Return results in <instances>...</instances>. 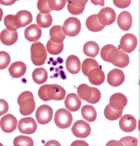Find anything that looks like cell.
I'll use <instances>...</instances> for the list:
<instances>
[{
    "instance_id": "cell-35",
    "label": "cell",
    "mask_w": 140,
    "mask_h": 146,
    "mask_svg": "<svg viewBox=\"0 0 140 146\" xmlns=\"http://www.w3.org/2000/svg\"><path fill=\"white\" fill-rule=\"evenodd\" d=\"M49 6L52 10L59 11L65 7L66 0H48Z\"/></svg>"
},
{
    "instance_id": "cell-40",
    "label": "cell",
    "mask_w": 140,
    "mask_h": 146,
    "mask_svg": "<svg viewBox=\"0 0 140 146\" xmlns=\"http://www.w3.org/2000/svg\"><path fill=\"white\" fill-rule=\"evenodd\" d=\"M120 141L123 146H135L138 145V139L134 137L131 136L124 137L121 139Z\"/></svg>"
},
{
    "instance_id": "cell-38",
    "label": "cell",
    "mask_w": 140,
    "mask_h": 146,
    "mask_svg": "<svg viewBox=\"0 0 140 146\" xmlns=\"http://www.w3.org/2000/svg\"><path fill=\"white\" fill-rule=\"evenodd\" d=\"M37 7L38 9L41 13H48L53 11L49 6L48 0H38Z\"/></svg>"
},
{
    "instance_id": "cell-10",
    "label": "cell",
    "mask_w": 140,
    "mask_h": 146,
    "mask_svg": "<svg viewBox=\"0 0 140 146\" xmlns=\"http://www.w3.org/2000/svg\"><path fill=\"white\" fill-rule=\"evenodd\" d=\"M137 38L134 35L127 33L121 38L120 46L123 51L130 53L134 50L137 47Z\"/></svg>"
},
{
    "instance_id": "cell-24",
    "label": "cell",
    "mask_w": 140,
    "mask_h": 146,
    "mask_svg": "<svg viewBox=\"0 0 140 146\" xmlns=\"http://www.w3.org/2000/svg\"><path fill=\"white\" fill-rule=\"evenodd\" d=\"M50 39L55 43H60L65 39L66 35L64 33L62 27L59 25L53 26L50 31Z\"/></svg>"
},
{
    "instance_id": "cell-43",
    "label": "cell",
    "mask_w": 140,
    "mask_h": 146,
    "mask_svg": "<svg viewBox=\"0 0 140 146\" xmlns=\"http://www.w3.org/2000/svg\"><path fill=\"white\" fill-rule=\"evenodd\" d=\"M9 110L8 103L5 100L0 99V116L6 113Z\"/></svg>"
},
{
    "instance_id": "cell-44",
    "label": "cell",
    "mask_w": 140,
    "mask_h": 146,
    "mask_svg": "<svg viewBox=\"0 0 140 146\" xmlns=\"http://www.w3.org/2000/svg\"><path fill=\"white\" fill-rule=\"evenodd\" d=\"M89 0H69V2L73 6L78 7L82 8L85 7V5Z\"/></svg>"
},
{
    "instance_id": "cell-31",
    "label": "cell",
    "mask_w": 140,
    "mask_h": 146,
    "mask_svg": "<svg viewBox=\"0 0 140 146\" xmlns=\"http://www.w3.org/2000/svg\"><path fill=\"white\" fill-rule=\"evenodd\" d=\"M46 49L48 52L53 55H57L61 53L64 49L63 42L60 43H55L50 39L47 42Z\"/></svg>"
},
{
    "instance_id": "cell-45",
    "label": "cell",
    "mask_w": 140,
    "mask_h": 146,
    "mask_svg": "<svg viewBox=\"0 0 140 146\" xmlns=\"http://www.w3.org/2000/svg\"><path fill=\"white\" fill-rule=\"evenodd\" d=\"M17 0H0V4L4 6H10L14 4Z\"/></svg>"
},
{
    "instance_id": "cell-22",
    "label": "cell",
    "mask_w": 140,
    "mask_h": 146,
    "mask_svg": "<svg viewBox=\"0 0 140 146\" xmlns=\"http://www.w3.org/2000/svg\"><path fill=\"white\" fill-rule=\"evenodd\" d=\"M27 69L26 64L22 61H16L11 64L9 68L10 75L15 78H19L25 74Z\"/></svg>"
},
{
    "instance_id": "cell-8",
    "label": "cell",
    "mask_w": 140,
    "mask_h": 146,
    "mask_svg": "<svg viewBox=\"0 0 140 146\" xmlns=\"http://www.w3.org/2000/svg\"><path fill=\"white\" fill-rule=\"evenodd\" d=\"M71 131L76 137L85 138L90 135L91 132V128L87 122L84 120H79L74 123Z\"/></svg>"
},
{
    "instance_id": "cell-13",
    "label": "cell",
    "mask_w": 140,
    "mask_h": 146,
    "mask_svg": "<svg viewBox=\"0 0 140 146\" xmlns=\"http://www.w3.org/2000/svg\"><path fill=\"white\" fill-rule=\"evenodd\" d=\"M33 16L30 11L26 10L18 11L14 15V22L18 29L24 27L31 24L33 21Z\"/></svg>"
},
{
    "instance_id": "cell-15",
    "label": "cell",
    "mask_w": 140,
    "mask_h": 146,
    "mask_svg": "<svg viewBox=\"0 0 140 146\" xmlns=\"http://www.w3.org/2000/svg\"><path fill=\"white\" fill-rule=\"evenodd\" d=\"M119 125L120 128L123 131L129 133L135 129L137 121L135 117L132 115L126 114L121 118Z\"/></svg>"
},
{
    "instance_id": "cell-23",
    "label": "cell",
    "mask_w": 140,
    "mask_h": 146,
    "mask_svg": "<svg viewBox=\"0 0 140 146\" xmlns=\"http://www.w3.org/2000/svg\"><path fill=\"white\" fill-rule=\"evenodd\" d=\"M66 66L67 70L70 74H75L80 71L81 64L78 56L71 55L68 57L66 60Z\"/></svg>"
},
{
    "instance_id": "cell-9",
    "label": "cell",
    "mask_w": 140,
    "mask_h": 146,
    "mask_svg": "<svg viewBox=\"0 0 140 146\" xmlns=\"http://www.w3.org/2000/svg\"><path fill=\"white\" fill-rule=\"evenodd\" d=\"M100 23L105 26L112 24L116 21V14L114 9L106 7L102 9L97 14Z\"/></svg>"
},
{
    "instance_id": "cell-51",
    "label": "cell",
    "mask_w": 140,
    "mask_h": 146,
    "mask_svg": "<svg viewBox=\"0 0 140 146\" xmlns=\"http://www.w3.org/2000/svg\"></svg>"
},
{
    "instance_id": "cell-12",
    "label": "cell",
    "mask_w": 140,
    "mask_h": 146,
    "mask_svg": "<svg viewBox=\"0 0 140 146\" xmlns=\"http://www.w3.org/2000/svg\"><path fill=\"white\" fill-rule=\"evenodd\" d=\"M18 120L13 115L7 114L3 117L0 121V126L3 132H12L17 127Z\"/></svg>"
},
{
    "instance_id": "cell-47",
    "label": "cell",
    "mask_w": 140,
    "mask_h": 146,
    "mask_svg": "<svg viewBox=\"0 0 140 146\" xmlns=\"http://www.w3.org/2000/svg\"><path fill=\"white\" fill-rule=\"evenodd\" d=\"M106 146H123V145L120 141L111 140L109 141Z\"/></svg>"
},
{
    "instance_id": "cell-39",
    "label": "cell",
    "mask_w": 140,
    "mask_h": 146,
    "mask_svg": "<svg viewBox=\"0 0 140 146\" xmlns=\"http://www.w3.org/2000/svg\"><path fill=\"white\" fill-rule=\"evenodd\" d=\"M91 88L92 91V97L88 102L91 104H96L101 99V93L100 90L97 88L91 87Z\"/></svg>"
},
{
    "instance_id": "cell-21",
    "label": "cell",
    "mask_w": 140,
    "mask_h": 146,
    "mask_svg": "<svg viewBox=\"0 0 140 146\" xmlns=\"http://www.w3.org/2000/svg\"><path fill=\"white\" fill-rule=\"evenodd\" d=\"M18 35L17 31H11L7 29L2 31L0 33V40L6 46L13 45L18 40Z\"/></svg>"
},
{
    "instance_id": "cell-5",
    "label": "cell",
    "mask_w": 140,
    "mask_h": 146,
    "mask_svg": "<svg viewBox=\"0 0 140 146\" xmlns=\"http://www.w3.org/2000/svg\"><path fill=\"white\" fill-rule=\"evenodd\" d=\"M73 121V116L71 113L65 109H59L55 113V123L60 129H65L69 128Z\"/></svg>"
},
{
    "instance_id": "cell-6",
    "label": "cell",
    "mask_w": 140,
    "mask_h": 146,
    "mask_svg": "<svg viewBox=\"0 0 140 146\" xmlns=\"http://www.w3.org/2000/svg\"><path fill=\"white\" fill-rule=\"evenodd\" d=\"M81 29L80 21L76 17H70L66 19L62 27L63 32L68 36L74 37L80 33Z\"/></svg>"
},
{
    "instance_id": "cell-3",
    "label": "cell",
    "mask_w": 140,
    "mask_h": 146,
    "mask_svg": "<svg viewBox=\"0 0 140 146\" xmlns=\"http://www.w3.org/2000/svg\"><path fill=\"white\" fill-rule=\"evenodd\" d=\"M18 104L20 106V111L23 116H28L32 114L35 108V103L34 95L31 92L25 91L18 96Z\"/></svg>"
},
{
    "instance_id": "cell-30",
    "label": "cell",
    "mask_w": 140,
    "mask_h": 146,
    "mask_svg": "<svg viewBox=\"0 0 140 146\" xmlns=\"http://www.w3.org/2000/svg\"><path fill=\"white\" fill-rule=\"evenodd\" d=\"M77 93L81 99L88 102L92 97L91 87L85 84H82L77 88Z\"/></svg>"
},
{
    "instance_id": "cell-29",
    "label": "cell",
    "mask_w": 140,
    "mask_h": 146,
    "mask_svg": "<svg viewBox=\"0 0 140 146\" xmlns=\"http://www.w3.org/2000/svg\"><path fill=\"white\" fill-rule=\"evenodd\" d=\"M36 21L37 24L40 27L47 28L52 25L53 19L51 14L39 13L37 15Z\"/></svg>"
},
{
    "instance_id": "cell-16",
    "label": "cell",
    "mask_w": 140,
    "mask_h": 146,
    "mask_svg": "<svg viewBox=\"0 0 140 146\" xmlns=\"http://www.w3.org/2000/svg\"><path fill=\"white\" fill-rule=\"evenodd\" d=\"M128 103V100L124 94L120 93L113 94L110 98L109 104L116 110H123Z\"/></svg>"
},
{
    "instance_id": "cell-14",
    "label": "cell",
    "mask_w": 140,
    "mask_h": 146,
    "mask_svg": "<svg viewBox=\"0 0 140 146\" xmlns=\"http://www.w3.org/2000/svg\"><path fill=\"white\" fill-rule=\"evenodd\" d=\"M125 80V77L124 72L119 69H113L107 75V82L113 87H117L122 85Z\"/></svg>"
},
{
    "instance_id": "cell-34",
    "label": "cell",
    "mask_w": 140,
    "mask_h": 146,
    "mask_svg": "<svg viewBox=\"0 0 140 146\" xmlns=\"http://www.w3.org/2000/svg\"><path fill=\"white\" fill-rule=\"evenodd\" d=\"M14 146H31L34 145V141L31 137L24 135L18 136L13 140Z\"/></svg>"
},
{
    "instance_id": "cell-42",
    "label": "cell",
    "mask_w": 140,
    "mask_h": 146,
    "mask_svg": "<svg viewBox=\"0 0 140 146\" xmlns=\"http://www.w3.org/2000/svg\"><path fill=\"white\" fill-rule=\"evenodd\" d=\"M113 3L118 8L124 9L129 6L131 0H113Z\"/></svg>"
},
{
    "instance_id": "cell-2",
    "label": "cell",
    "mask_w": 140,
    "mask_h": 146,
    "mask_svg": "<svg viewBox=\"0 0 140 146\" xmlns=\"http://www.w3.org/2000/svg\"><path fill=\"white\" fill-rule=\"evenodd\" d=\"M66 92L64 88L58 84H46L39 88L38 94L41 100L44 102L54 100L60 101L65 97Z\"/></svg>"
},
{
    "instance_id": "cell-26",
    "label": "cell",
    "mask_w": 140,
    "mask_h": 146,
    "mask_svg": "<svg viewBox=\"0 0 140 146\" xmlns=\"http://www.w3.org/2000/svg\"><path fill=\"white\" fill-rule=\"evenodd\" d=\"M83 51L86 56L94 58L99 54L100 47L96 42L88 41L84 44Z\"/></svg>"
},
{
    "instance_id": "cell-27",
    "label": "cell",
    "mask_w": 140,
    "mask_h": 146,
    "mask_svg": "<svg viewBox=\"0 0 140 146\" xmlns=\"http://www.w3.org/2000/svg\"><path fill=\"white\" fill-rule=\"evenodd\" d=\"M34 81L36 83L41 84L46 82L48 78V73L43 68H38L35 69L32 74Z\"/></svg>"
},
{
    "instance_id": "cell-4",
    "label": "cell",
    "mask_w": 140,
    "mask_h": 146,
    "mask_svg": "<svg viewBox=\"0 0 140 146\" xmlns=\"http://www.w3.org/2000/svg\"><path fill=\"white\" fill-rule=\"evenodd\" d=\"M31 59L34 65L36 66L43 65L47 59V54L46 48L41 42L33 43L31 47Z\"/></svg>"
},
{
    "instance_id": "cell-46",
    "label": "cell",
    "mask_w": 140,
    "mask_h": 146,
    "mask_svg": "<svg viewBox=\"0 0 140 146\" xmlns=\"http://www.w3.org/2000/svg\"><path fill=\"white\" fill-rule=\"evenodd\" d=\"M71 146H89V145L85 141L77 140L73 142Z\"/></svg>"
},
{
    "instance_id": "cell-33",
    "label": "cell",
    "mask_w": 140,
    "mask_h": 146,
    "mask_svg": "<svg viewBox=\"0 0 140 146\" xmlns=\"http://www.w3.org/2000/svg\"><path fill=\"white\" fill-rule=\"evenodd\" d=\"M100 67L96 60L92 58H87L83 61L82 65V71L83 74L87 77L89 72L92 69Z\"/></svg>"
},
{
    "instance_id": "cell-25",
    "label": "cell",
    "mask_w": 140,
    "mask_h": 146,
    "mask_svg": "<svg viewBox=\"0 0 140 146\" xmlns=\"http://www.w3.org/2000/svg\"><path fill=\"white\" fill-rule=\"evenodd\" d=\"M86 25L87 28L90 31L97 32L101 31L105 26L100 23L97 18V14L91 15L87 19Z\"/></svg>"
},
{
    "instance_id": "cell-32",
    "label": "cell",
    "mask_w": 140,
    "mask_h": 146,
    "mask_svg": "<svg viewBox=\"0 0 140 146\" xmlns=\"http://www.w3.org/2000/svg\"><path fill=\"white\" fill-rule=\"evenodd\" d=\"M123 110H116L113 109L109 104L105 107L104 113L105 117L110 121H115L122 116Z\"/></svg>"
},
{
    "instance_id": "cell-36",
    "label": "cell",
    "mask_w": 140,
    "mask_h": 146,
    "mask_svg": "<svg viewBox=\"0 0 140 146\" xmlns=\"http://www.w3.org/2000/svg\"><path fill=\"white\" fill-rule=\"evenodd\" d=\"M11 57L6 52L0 51V70L7 68L11 62Z\"/></svg>"
},
{
    "instance_id": "cell-28",
    "label": "cell",
    "mask_w": 140,
    "mask_h": 146,
    "mask_svg": "<svg viewBox=\"0 0 140 146\" xmlns=\"http://www.w3.org/2000/svg\"><path fill=\"white\" fill-rule=\"evenodd\" d=\"M81 113L83 118L89 122H92L96 119L97 113L94 107L92 106L85 105L81 109Z\"/></svg>"
},
{
    "instance_id": "cell-37",
    "label": "cell",
    "mask_w": 140,
    "mask_h": 146,
    "mask_svg": "<svg viewBox=\"0 0 140 146\" xmlns=\"http://www.w3.org/2000/svg\"><path fill=\"white\" fill-rule=\"evenodd\" d=\"M14 15L9 14L7 15L4 19V23L6 29L11 31H16L18 29L14 23Z\"/></svg>"
},
{
    "instance_id": "cell-11",
    "label": "cell",
    "mask_w": 140,
    "mask_h": 146,
    "mask_svg": "<svg viewBox=\"0 0 140 146\" xmlns=\"http://www.w3.org/2000/svg\"><path fill=\"white\" fill-rule=\"evenodd\" d=\"M37 128L36 122L33 118L29 117L22 118L19 121L18 129L22 133L32 134L35 132Z\"/></svg>"
},
{
    "instance_id": "cell-17",
    "label": "cell",
    "mask_w": 140,
    "mask_h": 146,
    "mask_svg": "<svg viewBox=\"0 0 140 146\" xmlns=\"http://www.w3.org/2000/svg\"><path fill=\"white\" fill-rule=\"evenodd\" d=\"M64 103L66 108L72 112L78 110L82 106V101L76 94L74 93L68 94Z\"/></svg>"
},
{
    "instance_id": "cell-19",
    "label": "cell",
    "mask_w": 140,
    "mask_h": 146,
    "mask_svg": "<svg viewBox=\"0 0 140 146\" xmlns=\"http://www.w3.org/2000/svg\"><path fill=\"white\" fill-rule=\"evenodd\" d=\"M42 35V31L39 26L35 24H32L26 28L24 31L26 39L30 42L38 40Z\"/></svg>"
},
{
    "instance_id": "cell-1",
    "label": "cell",
    "mask_w": 140,
    "mask_h": 146,
    "mask_svg": "<svg viewBox=\"0 0 140 146\" xmlns=\"http://www.w3.org/2000/svg\"><path fill=\"white\" fill-rule=\"evenodd\" d=\"M101 56L106 62L120 68L126 67L130 62L129 57L127 54L112 44H107L102 48Z\"/></svg>"
},
{
    "instance_id": "cell-18",
    "label": "cell",
    "mask_w": 140,
    "mask_h": 146,
    "mask_svg": "<svg viewBox=\"0 0 140 146\" xmlns=\"http://www.w3.org/2000/svg\"><path fill=\"white\" fill-rule=\"evenodd\" d=\"M87 77L91 83L96 86L101 85L105 80V73L100 67L92 69L89 72Z\"/></svg>"
},
{
    "instance_id": "cell-49",
    "label": "cell",
    "mask_w": 140,
    "mask_h": 146,
    "mask_svg": "<svg viewBox=\"0 0 140 146\" xmlns=\"http://www.w3.org/2000/svg\"><path fill=\"white\" fill-rule=\"evenodd\" d=\"M60 146L58 142L55 140L49 141L45 144V146Z\"/></svg>"
},
{
    "instance_id": "cell-50",
    "label": "cell",
    "mask_w": 140,
    "mask_h": 146,
    "mask_svg": "<svg viewBox=\"0 0 140 146\" xmlns=\"http://www.w3.org/2000/svg\"><path fill=\"white\" fill-rule=\"evenodd\" d=\"M3 15V11L2 9L0 7V22L2 20Z\"/></svg>"
},
{
    "instance_id": "cell-48",
    "label": "cell",
    "mask_w": 140,
    "mask_h": 146,
    "mask_svg": "<svg viewBox=\"0 0 140 146\" xmlns=\"http://www.w3.org/2000/svg\"><path fill=\"white\" fill-rule=\"evenodd\" d=\"M91 3L95 5L105 6V0H91Z\"/></svg>"
},
{
    "instance_id": "cell-7",
    "label": "cell",
    "mask_w": 140,
    "mask_h": 146,
    "mask_svg": "<svg viewBox=\"0 0 140 146\" xmlns=\"http://www.w3.org/2000/svg\"><path fill=\"white\" fill-rule=\"evenodd\" d=\"M53 109L50 106L43 105L36 110L35 117L38 123L41 125H46L50 122L53 116Z\"/></svg>"
},
{
    "instance_id": "cell-20",
    "label": "cell",
    "mask_w": 140,
    "mask_h": 146,
    "mask_svg": "<svg viewBox=\"0 0 140 146\" xmlns=\"http://www.w3.org/2000/svg\"><path fill=\"white\" fill-rule=\"evenodd\" d=\"M132 18L131 15L127 11H124L118 15L117 23L119 28L124 31H128L131 27Z\"/></svg>"
},
{
    "instance_id": "cell-41",
    "label": "cell",
    "mask_w": 140,
    "mask_h": 146,
    "mask_svg": "<svg viewBox=\"0 0 140 146\" xmlns=\"http://www.w3.org/2000/svg\"><path fill=\"white\" fill-rule=\"evenodd\" d=\"M85 7L78 8L72 5L68 1V2L67 8L69 13L74 15H77L82 13L84 11Z\"/></svg>"
}]
</instances>
